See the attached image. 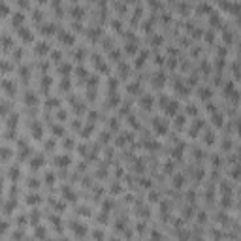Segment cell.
Masks as SVG:
<instances>
[{
    "instance_id": "3957f363",
    "label": "cell",
    "mask_w": 241,
    "mask_h": 241,
    "mask_svg": "<svg viewBox=\"0 0 241 241\" xmlns=\"http://www.w3.org/2000/svg\"><path fill=\"white\" fill-rule=\"evenodd\" d=\"M177 111H179V104H177V102H169V105L166 108V113H168V115H175Z\"/></svg>"
},
{
    "instance_id": "d6986e66",
    "label": "cell",
    "mask_w": 241,
    "mask_h": 241,
    "mask_svg": "<svg viewBox=\"0 0 241 241\" xmlns=\"http://www.w3.org/2000/svg\"><path fill=\"white\" fill-rule=\"evenodd\" d=\"M45 233H47V232H44V228H38V230H36V233H34V236H36V237H44Z\"/></svg>"
},
{
    "instance_id": "277c9868",
    "label": "cell",
    "mask_w": 241,
    "mask_h": 241,
    "mask_svg": "<svg viewBox=\"0 0 241 241\" xmlns=\"http://www.w3.org/2000/svg\"><path fill=\"white\" fill-rule=\"evenodd\" d=\"M11 157V149L10 147H2V149H0V158H2V160H8Z\"/></svg>"
},
{
    "instance_id": "44dd1931",
    "label": "cell",
    "mask_w": 241,
    "mask_h": 241,
    "mask_svg": "<svg viewBox=\"0 0 241 241\" xmlns=\"http://www.w3.org/2000/svg\"><path fill=\"white\" fill-rule=\"evenodd\" d=\"M56 119H66V111H59L56 113Z\"/></svg>"
},
{
    "instance_id": "ba28073f",
    "label": "cell",
    "mask_w": 241,
    "mask_h": 241,
    "mask_svg": "<svg viewBox=\"0 0 241 241\" xmlns=\"http://www.w3.org/2000/svg\"><path fill=\"white\" fill-rule=\"evenodd\" d=\"M25 102H26V104H36V102H38V100H36V94L26 93V94H25Z\"/></svg>"
},
{
    "instance_id": "8fae6325",
    "label": "cell",
    "mask_w": 241,
    "mask_h": 241,
    "mask_svg": "<svg viewBox=\"0 0 241 241\" xmlns=\"http://www.w3.org/2000/svg\"><path fill=\"white\" fill-rule=\"evenodd\" d=\"M38 202H40V198H36V194H30V196L26 198V203H32L34 205V203H38Z\"/></svg>"
},
{
    "instance_id": "7c38bea8",
    "label": "cell",
    "mask_w": 241,
    "mask_h": 241,
    "mask_svg": "<svg viewBox=\"0 0 241 241\" xmlns=\"http://www.w3.org/2000/svg\"><path fill=\"white\" fill-rule=\"evenodd\" d=\"M173 185H175V187H183V185H185V177H183V175H181V177L177 175V177H175V183H173Z\"/></svg>"
},
{
    "instance_id": "ac0fdd59",
    "label": "cell",
    "mask_w": 241,
    "mask_h": 241,
    "mask_svg": "<svg viewBox=\"0 0 241 241\" xmlns=\"http://www.w3.org/2000/svg\"><path fill=\"white\" fill-rule=\"evenodd\" d=\"M40 185V183H38V179H34V177H32V179H28V187H32V188H36Z\"/></svg>"
},
{
    "instance_id": "9c48e42d",
    "label": "cell",
    "mask_w": 241,
    "mask_h": 241,
    "mask_svg": "<svg viewBox=\"0 0 241 241\" xmlns=\"http://www.w3.org/2000/svg\"><path fill=\"white\" fill-rule=\"evenodd\" d=\"M47 51H49L47 44H38V47H36V53H38V55H44V53H47Z\"/></svg>"
},
{
    "instance_id": "8992f818",
    "label": "cell",
    "mask_w": 241,
    "mask_h": 241,
    "mask_svg": "<svg viewBox=\"0 0 241 241\" xmlns=\"http://www.w3.org/2000/svg\"><path fill=\"white\" fill-rule=\"evenodd\" d=\"M19 36L23 38L25 41H30V40H32V34H28V32H26V28H19Z\"/></svg>"
},
{
    "instance_id": "2e32d148",
    "label": "cell",
    "mask_w": 241,
    "mask_h": 241,
    "mask_svg": "<svg viewBox=\"0 0 241 241\" xmlns=\"http://www.w3.org/2000/svg\"><path fill=\"white\" fill-rule=\"evenodd\" d=\"M141 104H143V108H149V104H153V98H149V96L141 98Z\"/></svg>"
},
{
    "instance_id": "4fadbf2b",
    "label": "cell",
    "mask_w": 241,
    "mask_h": 241,
    "mask_svg": "<svg viewBox=\"0 0 241 241\" xmlns=\"http://www.w3.org/2000/svg\"><path fill=\"white\" fill-rule=\"evenodd\" d=\"M209 94H211V90H209L207 87H203V89H200V96H202V98H207Z\"/></svg>"
},
{
    "instance_id": "5b68a950",
    "label": "cell",
    "mask_w": 241,
    "mask_h": 241,
    "mask_svg": "<svg viewBox=\"0 0 241 241\" xmlns=\"http://www.w3.org/2000/svg\"><path fill=\"white\" fill-rule=\"evenodd\" d=\"M56 164H59V166H62V168H66V164H70V158L68 157H64V154H62V157H56Z\"/></svg>"
},
{
    "instance_id": "52a82bcc",
    "label": "cell",
    "mask_w": 241,
    "mask_h": 241,
    "mask_svg": "<svg viewBox=\"0 0 241 241\" xmlns=\"http://www.w3.org/2000/svg\"><path fill=\"white\" fill-rule=\"evenodd\" d=\"M2 85H4L6 93H8V94H13V90H15V85H13V83H10V81H4Z\"/></svg>"
},
{
    "instance_id": "30bf717a",
    "label": "cell",
    "mask_w": 241,
    "mask_h": 241,
    "mask_svg": "<svg viewBox=\"0 0 241 241\" xmlns=\"http://www.w3.org/2000/svg\"><path fill=\"white\" fill-rule=\"evenodd\" d=\"M23 21H25V17H23V13H15V15H13V25H21V23H23Z\"/></svg>"
},
{
    "instance_id": "6da1fadb",
    "label": "cell",
    "mask_w": 241,
    "mask_h": 241,
    "mask_svg": "<svg viewBox=\"0 0 241 241\" xmlns=\"http://www.w3.org/2000/svg\"><path fill=\"white\" fill-rule=\"evenodd\" d=\"M72 232H74V236H77V237H83V236H87V226H83V224H79V222H74L72 224Z\"/></svg>"
},
{
    "instance_id": "7a4b0ae2",
    "label": "cell",
    "mask_w": 241,
    "mask_h": 241,
    "mask_svg": "<svg viewBox=\"0 0 241 241\" xmlns=\"http://www.w3.org/2000/svg\"><path fill=\"white\" fill-rule=\"evenodd\" d=\"M41 164H44V158H41V157H34V158H30V166H32V169H40Z\"/></svg>"
},
{
    "instance_id": "e0dca14e",
    "label": "cell",
    "mask_w": 241,
    "mask_h": 241,
    "mask_svg": "<svg viewBox=\"0 0 241 241\" xmlns=\"http://www.w3.org/2000/svg\"><path fill=\"white\" fill-rule=\"evenodd\" d=\"M10 177H11V179H17V177H19V169L17 168H11L10 169Z\"/></svg>"
},
{
    "instance_id": "9a60e30c",
    "label": "cell",
    "mask_w": 241,
    "mask_h": 241,
    "mask_svg": "<svg viewBox=\"0 0 241 241\" xmlns=\"http://www.w3.org/2000/svg\"><path fill=\"white\" fill-rule=\"evenodd\" d=\"M0 13H2V15H6V13H10V8H8V6H6L4 2H0Z\"/></svg>"
},
{
    "instance_id": "ffe728a7",
    "label": "cell",
    "mask_w": 241,
    "mask_h": 241,
    "mask_svg": "<svg viewBox=\"0 0 241 241\" xmlns=\"http://www.w3.org/2000/svg\"><path fill=\"white\" fill-rule=\"evenodd\" d=\"M6 230H8V224H6V222L2 221V222H0V236H2V233H4Z\"/></svg>"
},
{
    "instance_id": "5bb4252c",
    "label": "cell",
    "mask_w": 241,
    "mask_h": 241,
    "mask_svg": "<svg viewBox=\"0 0 241 241\" xmlns=\"http://www.w3.org/2000/svg\"><path fill=\"white\" fill-rule=\"evenodd\" d=\"M213 124H215V126H222V117H221V115H215V117H213Z\"/></svg>"
}]
</instances>
